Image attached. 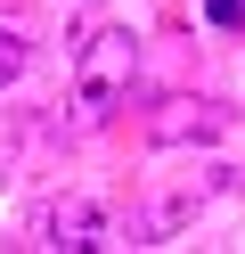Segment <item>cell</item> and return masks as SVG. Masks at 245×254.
I'll return each instance as SVG.
<instances>
[{"label":"cell","mask_w":245,"mask_h":254,"mask_svg":"<svg viewBox=\"0 0 245 254\" xmlns=\"http://www.w3.org/2000/svg\"><path fill=\"white\" fill-rule=\"evenodd\" d=\"M131 74H139V33L131 25H90L82 50H74V107H82V123H106L123 107Z\"/></svg>","instance_id":"obj_1"},{"label":"cell","mask_w":245,"mask_h":254,"mask_svg":"<svg viewBox=\"0 0 245 254\" xmlns=\"http://www.w3.org/2000/svg\"><path fill=\"white\" fill-rule=\"evenodd\" d=\"M33 246H49V254H90V246H114V238H106L98 197H57V205H41V221H33Z\"/></svg>","instance_id":"obj_2"},{"label":"cell","mask_w":245,"mask_h":254,"mask_svg":"<svg viewBox=\"0 0 245 254\" xmlns=\"http://www.w3.org/2000/svg\"><path fill=\"white\" fill-rule=\"evenodd\" d=\"M147 131H155V148H188V139H221L229 115H221V107H204V99H172Z\"/></svg>","instance_id":"obj_3"},{"label":"cell","mask_w":245,"mask_h":254,"mask_svg":"<svg viewBox=\"0 0 245 254\" xmlns=\"http://www.w3.org/2000/svg\"><path fill=\"white\" fill-rule=\"evenodd\" d=\"M16 74H25V41H16V33H8V25H0V90H8V82H16Z\"/></svg>","instance_id":"obj_4"},{"label":"cell","mask_w":245,"mask_h":254,"mask_svg":"<svg viewBox=\"0 0 245 254\" xmlns=\"http://www.w3.org/2000/svg\"><path fill=\"white\" fill-rule=\"evenodd\" d=\"M204 17L221 25V33H237V25H245V0H204Z\"/></svg>","instance_id":"obj_5"}]
</instances>
